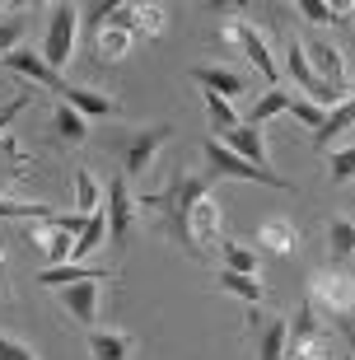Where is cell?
I'll return each instance as SVG.
<instances>
[{
    "instance_id": "31",
    "label": "cell",
    "mask_w": 355,
    "mask_h": 360,
    "mask_svg": "<svg viewBox=\"0 0 355 360\" xmlns=\"http://www.w3.org/2000/svg\"><path fill=\"white\" fill-rule=\"evenodd\" d=\"M328 243H332V257H351L355 253V225L337 215V220L328 225Z\"/></svg>"
},
{
    "instance_id": "3",
    "label": "cell",
    "mask_w": 355,
    "mask_h": 360,
    "mask_svg": "<svg viewBox=\"0 0 355 360\" xmlns=\"http://www.w3.org/2000/svg\"><path fill=\"white\" fill-rule=\"evenodd\" d=\"M309 304L328 309L332 319H351L355 314V276H346V271H337V267H323L309 281Z\"/></svg>"
},
{
    "instance_id": "2",
    "label": "cell",
    "mask_w": 355,
    "mask_h": 360,
    "mask_svg": "<svg viewBox=\"0 0 355 360\" xmlns=\"http://www.w3.org/2000/svg\"><path fill=\"white\" fill-rule=\"evenodd\" d=\"M75 33H79V5H70V0H61V5H52V14H47V38H42V61L61 75V70L70 66V56H75Z\"/></svg>"
},
{
    "instance_id": "22",
    "label": "cell",
    "mask_w": 355,
    "mask_h": 360,
    "mask_svg": "<svg viewBox=\"0 0 355 360\" xmlns=\"http://www.w3.org/2000/svg\"><path fill=\"white\" fill-rule=\"evenodd\" d=\"M215 285L229 290V295H238V300H248V304H262V295H266V285L257 276H238V271H229V267L215 271Z\"/></svg>"
},
{
    "instance_id": "1",
    "label": "cell",
    "mask_w": 355,
    "mask_h": 360,
    "mask_svg": "<svg viewBox=\"0 0 355 360\" xmlns=\"http://www.w3.org/2000/svg\"><path fill=\"white\" fill-rule=\"evenodd\" d=\"M201 197H211V183L201 174H178L169 183V192H155V197H141V211L145 215H159L164 220V229H169L178 243H187L192 248V234H187V215H192V206H197ZM197 253V248H192Z\"/></svg>"
},
{
    "instance_id": "16",
    "label": "cell",
    "mask_w": 355,
    "mask_h": 360,
    "mask_svg": "<svg viewBox=\"0 0 355 360\" xmlns=\"http://www.w3.org/2000/svg\"><path fill=\"white\" fill-rule=\"evenodd\" d=\"M224 146L234 150V155H243L248 164L266 169V141H262V127H248V122H238L234 131L224 136Z\"/></svg>"
},
{
    "instance_id": "10",
    "label": "cell",
    "mask_w": 355,
    "mask_h": 360,
    "mask_svg": "<svg viewBox=\"0 0 355 360\" xmlns=\"http://www.w3.org/2000/svg\"><path fill=\"white\" fill-rule=\"evenodd\" d=\"M75 239H79V234H70V229H61L56 220H47V225H33V229H28V243H33V248H42L52 267H61V262H70V253H75Z\"/></svg>"
},
{
    "instance_id": "8",
    "label": "cell",
    "mask_w": 355,
    "mask_h": 360,
    "mask_svg": "<svg viewBox=\"0 0 355 360\" xmlns=\"http://www.w3.org/2000/svg\"><path fill=\"white\" fill-rule=\"evenodd\" d=\"M103 215H108V239L127 243V234H131V225H136V206H131V192H127V178H112V183H108Z\"/></svg>"
},
{
    "instance_id": "38",
    "label": "cell",
    "mask_w": 355,
    "mask_h": 360,
    "mask_svg": "<svg viewBox=\"0 0 355 360\" xmlns=\"http://www.w3.org/2000/svg\"><path fill=\"white\" fill-rule=\"evenodd\" d=\"M24 108H28V94H19V98H10V103L0 108V136H5V127H10V122L19 117V112H24Z\"/></svg>"
},
{
    "instance_id": "11",
    "label": "cell",
    "mask_w": 355,
    "mask_h": 360,
    "mask_svg": "<svg viewBox=\"0 0 355 360\" xmlns=\"http://www.w3.org/2000/svg\"><path fill=\"white\" fill-rule=\"evenodd\" d=\"M61 304L70 309V319L79 323V328H98V276L93 281H75V285H66L61 290Z\"/></svg>"
},
{
    "instance_id": "7",
    "label": "cell",
    "mask_w": 355,
    "mask_h": 360,
    "mask_svg": "<svg viewBox=\"0 0 355 360\" xmlns=\"http://www.w3.org/2000/svg\"><path fill=\"white\" fill-rule=\"evenodd\" d=\"M285 66H290V80H295L304 94H309V103H314V108H323V112L342 108V98H337V94H332L328 84L314 75V66H309V52H304V42H299V38H290V61H285Z\"/></svg>"
},
{
    "instance_id": "9",
    "label": "cell",
    "mask_w": 355,
    "mask_h": 360,
    "mask_svg": "<svg viewBox=\"0 0 355 360\" xmlns=\"http://www.w3.org/2000/svg\"><path fill=\"white\" fill-rule=\"evenodd\" d=\"M169 146V122H155V127H141V136H131V146H127V174H145V169H155L159 150Z\"/></svg>"
},
{
    "instance_id": "14",
    "label": "cell",
    "mask_w": 355,
    "mask_h": 360,
    "mask_svg": "<svg viewBox=\"0 0 355 360\" xmlns=\"http://www.w3.org/2000/svg\"><path fill=\"white\" fill-rule=\"evenodd\" d=\"M5 70H14V75H28V80H38V84H47V89H66V80L56 75L47 61H42V52H10L5 56Z\"/></svg>"
},
{
    "instance_id": "37",
    "label": "cell",
    "mask_w": 355,
    "mask_h": 360,
    "mask_svg": "<svg viewBox=\"0 0 355 360\" xmlns=\"http://www.w3.org/2000/svg\"><path fill=\"white\" fill-rule=\"evenodd\" d=\"M0 164H14V169H24V146H19L14 136H0Z\"/></svg>"
},
{
    "instance_id": "36",
    "label": "cell",
    "mask_w": 355,
    "mask_h": 360,
    "mask_svg": "<svg viewBox=\"0 0 355 360\" xmlns=\"http://www.w3.org/2000/svg\"><path fill=\"white\" fill-rule=\"evenodd\" d=\"M0 360H38V356H33V347H24V342L0 333Z\"/></svg>"
},
{
    "instance_id": "29",
    "label": "cell",
    "mask_w": 355,
    "mask_h": 360,
    "mask_svg": "<svg viewBox=\"0 0 355 360\" xmlns=\"http://www.w3.org/2000/svg\"><path fill=\"white\" fill-rule=\"evenodd\" d=\"M56 136H61V141H70V146H79V141L89 136V127H84V112H75L70 103H61V108H56Z\"/></svg>"
},
{
    "instance_id": "23",
    "label": "cell",
    "mask_w": 355,
    "mask_h": 360,
    "mask_svg": "<svg viewBox=\"0 0 355 360\" xmlns=\"http://www.w3.org/2000/svg\"><path fill=\"white\" fill-rule=\"evenodd\" d=\"M131 42L136 33L131 28H117V24H108L98 38H93V47H98V61H122V56L131 52Z\"/></svg>"
},
{
    "instance_id": "26",
    "label": "cell",
    "mask_w": 355,
    "mask_h": 360,
    "mask_svg": "<svg viewBox=\"0 0 355 360\" xmlns=\"http://www.w3.org/2000/svg\"><path fill=\"white\" fill-rule=\"evenodd\" d=\"M93 276H103V271H89V267H79V262H61V267L42 271L38 285H47V290H66V285H75V281H93Z\"/></svg>"
},
{
    "instance_id": "6",
    "label": "cell",
    "mask_w": 355,
    "mask_h": 360,
    "mask_svg": "<svg viewBox=\"0 0 355 360\" xmlns=\"http://www.w3.org/2000/svg\"><path fill=\"white\" fill-rule=\"evenodd\" d=\"M304 52H309V66H314V75L346 103L355 89H351V70H346L342 47H332V42H304Z\"/></svg>"
},
{
    "instance_id": "18",
    "label": "cell",
    "mask_w": 355,
    "mask_h": 360,
    "mask_svg": "<svg viewBox=\"0 0 355 360\" xmlns=\"http://www.w3.org/2000/svg\"><path fill=\"white\" fill-rule=\"evenodd\" d=\"M61 103H70L75 112H84V117H112V112H117V103H112L108 94H98V89H75V84H66V89H61Z\"/></svg>"
},
{
    "instance_id": "19",
    "label": "cell",
    "mask_w": 355,
    "mask_h": 360,
    "mask_svg": "<svg viewBox=\"0 0 355 360\" xmlns=\"http://www.w3.org/2000/svg\"><path fill=\"white\" fill-rule=\"evenodd\" d=\"M290 108H295V94L290 89H262V98H257V103H252V117H248V127H266V122L271 117H280V112H290Z\"/></svg>"
},
{
    "instance_id": "32",
    "label": "cell",
    "mask_w": 355,
    "mask_h": 360,
    "mask_svg": "<svg viewBox=\"0 0 355 360\" xmlns=\"http://www.w3.org/2000/svg\"><path fill=\"white\" fill-rule=\"evenodd\" d=\"M164 19H169L164 5H136V33L141 38H159L164 33Z\"/></svg>"
},
{
    "instance_id": "40",
    "label": "cell",
    "mask_w": 355,
    "mask_h": 360,
    "mask_svg": "<svg viewBox=\"0 0 355 360\" xmlns=\"http://www.w3.org/2000/svg\"><path fill=\"white\" fill-rule=\"evenodd\" d=\"M342 360H351V356H342Z\"/></svg>"
},
{
    "instance_id": "24",
    "label": "cell",
    "mask_w": 355,
    "mask_h": 360,
    "mask_svg": "<svg viewBox=\"0 0 355 360\" xmlns=\"http://www.w3.org/2000/svg\"><path fill=\"white\" fill-rule=\"evenodd\" d=\"M285 337H290V319L262 323V337H257V360H285Z\"/></svg>"
},
{
    "instance_id": "34",
    "label": "cell",
    "mask_w": 355,
    "mask_h": 360,
    "mask_svg": "<svg viewBox=\"0 0 355 360\" xmlns=\"http://www.w3.org/2000/svg\"><path fill=\"white\" fill-rule=\"evenodd\" d=\"M19 33H24V19H5V24H0V61L19 47Z\"/></svg>"
},
{
    "instance_id": "27",
    "label": "cell",
    "mask_w": 355,
    "mask_h": 360,
    "mask_svg": "<svg viewBox=\"0 0 355 360\" xmlns=\"http://www.w3.org/2000/svg\"><path fill=\"white\" fill-rule=\"evenodd\" d=\"M201 98H206V117H211V127H215V136H229L238 127V112H234V103H229V98H220V94H206L201 89Z\"/></svg>"
},
{
    "instance_id": "33",
    "label": "cell",
    "mask_w": 355,
    "mask_h": 360,
    "mask_svg": "<svg viewBox=\"0 0 355 360\" xmlns=\"http://www.w3.org/2000/svg\"><path fill=\"white\" fill-rule=\"evenodd\" d=\"M328 178L332 183H351L355 178V150H332L328 155Z\"/></svg>"
},
{
    "instance_id": "4",
    "label": "cell",
    "mask_w": 355,
    "mask_h": 360,
    "mask_svg": "<svg viewBox=\"0 0 355 360\" xmlns=\"http://www.w3.org/2000/svg\"><path fill=\"white\" fill-rule=\"evenodd\" d=\"M206 160H211L215 178H243V183H262V187H276V192H285V187H290L280 174H271V169H257V164H248L243 155H234V150L224 146L220 136H211V141H206Z\"/></svg>"
},
{
    "instance_id": "15",
    "label": "cell",
    "mask_w": 355,
    "mask_h": 360,
    "mask_svg": "<svg viewBox=\"0 0 355 360\" xmlns=\"http://www.w3.org/2000/svg\"><path fill=\"white\" fill-rule=\"evenodd\" d=\"M187 234H192V248L220 239V206H215V197H201L197 206H192V215H187Z\"/></svg>"
},
{
    "instance_id": "17",
    "label": "cell",
    "mask_w": 355,
    "mask_h": 360,
    "mask_svg": "<svg viewBox=\"0 0 355 360\" xmlns=\"http://www.w3.org/2000/svg\"><path fill=\"white\" fill-rule=\"evenodd\" d=\"M295 243H299V229L290 225V220H266V225L257 229V248H262V253L290 257V253H295Z\"/></svg>"
},
{
    "instance_id": "28",
    "label": "cell",
    "mask_w": 355,
    "mask_h": 360,
    "mask_svg": "<svg viewBox=\"0 0 355 360\" xmlns=\"http://www.w3.org/2000/svg\"><path fill=\"white\" fill-rule=\"evenodd\" d=\"M220 257H224V267L238 271V276H257V248H243V243L224 239L220 243Z\"/></svg>"
},
{
    "instance_id": "12",
    "label": "cell",
    "mask_w": 355,
    "mask_h": 360,
    "mask_svg": "<svg viewBox=\"0 0 355 360\" xmlns=\"http://www.w3.org/2000/svg\"><path fill=\"white\" fill-rule=\"evenodd\" d=\"M318 337H328L323 333V323H318V309L304 300L299 314H295V323H290V337H285V356H309V347H314Z\"/></svg>"
},
{
    "instance_id": "20",
    "label": "cell",
    "mask_w": 355,
    "mask_h": 360,
    "mask_svg": "<svg viewBox=\"0 0 355 360\" xmlns=\"http://www.w3.org/2000/svg\"><path fill=\"white\" fill-rule=\"evenodd\" d=\"M127 356H131V337L127 333H103V328L89 333V360H127Z\"/></svg>"
},
{
    "instance_id": "30",
    "label": "cell",
    "mask_w": 355,
    "mask_h": 360,
    "mask_svg": "<svg viewBox=\"0 0 355 360\" xmlns=\"http://www.w3.org/2000/svg\"><path fill=\"white\" fill-rule=\"evenodd\" d=\"M103 234H108V215L98 211V215H89V225L79 229V239H75V253H70V262H75V257H89L93 248L103 243Z\"/></svg>"
},
{
    "instance_id": "5",
    "label": "cell",
    "mask_w": 355,
    "mask_h": 360,
    "mask_svg": "<svg viewBox=\"0 0 355 360\" xmlns=\"http://www.w3.org/2000/svg\"><path fill=\"white\" fill-rule=\"evenodd\" d=\"M224 42H238L243 47V56L252 61V70L266 80V89H276L280 84V66H276V56H271V42H266L262 28H252V24H224Z\"/></svg>"
},
{
    "instance_id": "41",
    "label": "cell",
    "mask_w": 355,
    "mask_h": 360,
    "mask_svg": "<svg viewBox=\"0 0 355 360\" xmlns=\"http://www.w3.org/2000/svg\"><path fill=\"white\" fill-rule=\"evenodd\" d=\"M0 10H5V5H0Z\"/></svg>"
},
{
    "instance_id": "13",
    "label": "cell",
    "mask_w": 355,
    "mask_h": 360,
    "mask_svg": "<svg viewBox=\"0 0 355 360\" xmlns=\"http://www.w3.org/2000/svg\"><path fill=\"white\" fill-rule=\"evenodd\" d=\"M192 80L201 84L206 94H220V98H238V94L248 89V80L229 66H192Z\"/></svg>"
},
{
    "instance_id": "25",
    "label": "cell",
    "mask_w": 355,
    "mask_h": 360,
    "mask_svg": "<svg viewBox=\"0 0 355 360\" xmlns=\"http://www.w3.org/2000/svg\"><path fill=\"white\" fill-rule=\"evenodd\" d=\"M346 127H355V94L346 98L342 108H332L328 117H323V127L314 131V141H318V146H328V141H337V136H342Z\"/></svg>"
},
{
    "instance_id": "35",
    "label": "cell",
    "mask_w": 355,
    "mask_h": 360,
    "mask_svg": "<svg viewBox=\"0 0 355 360\" xmlns=\"http://www.w3.org/2000/svg\"><path fill=\"white\" fill-rule=\"evenodd\" d=\"M290 112H295V117H299L304 127H314V131L323 127V117H328V112H323V108H314L309 98H295V108H290Z\"/></svg>"
},
{
    "instance_id": "39",
    "label": "cell",
    "mask_w": 355,
    "mask_h": 360,
    "mask_svg": "<svg viewBox=\"0 0 355 360\" xmlns=\"http://www.w3.org/2000/svg\"><path fill=\"white\" fill-rule=\"evenodd\" d=\"M0 285H5V257H0Z\"/></svg>"
},
{
    "instance_id": "21",
    "label": "cell",
    "mask_w": 355,
    "mask_h": 360,
    "mask_svg": "<svg viewBox=\"0 0 355 360\" xmlns=\"http://www.w3.org/2000/svg\"><path fill=\"white\" fill-rule=\"evenodd\" d=\"M103 211V187H98V178L89 174V169H75V215H98Z\"/></svg>"
}]
</instances>
